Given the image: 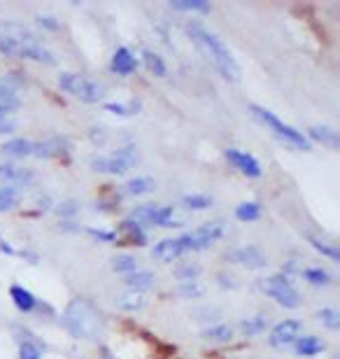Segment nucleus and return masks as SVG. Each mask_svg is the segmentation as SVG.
<instances>
[{"mask_svg":"<svg viewBox=\"0 0 340 359\" xmlns=\"http://www.w3.org/2000/svg\"><path fill=\"white\" fill-rule=\"evenodd\" d=\"M308 140H314V143H321L326 147L336 150L338 147V133L331 129V126H310L308 129Z\"/></svg>","mask_w":340,"mask_h":359,"instance_id":"obj_21","label":"nucleus"},{"mask_svg":"<svg viewBox=\"0 0 340 359\" xmlns=\"http://www.w3.org/2000/svg\"><path fill=\"white\" fill-rule=\"evenodd\" d=\"M261 289L270 296V299H275L284 308H292L294 310V308L301 306L299 289H296L294 285L289 283L287 276H270V278L261 280Z\"/></svg>","mask_w":340,"mask_h":359,"instance_id":"obj_8","label":"nucleus"},{"mask_svg":"<svg viewBox=\"0 0 340 359\" xmlns=\"http://www.w3.org/2000/svg\"><path fill=\"white\" fill-rule=\"evenodd\" d=\"M317 320L331 331L340 329V313L336 308H321V310H317Z\"/></svg>","mask_w":340,"mask_h":359,"instance_id":"obj_37","label":"nucleus"},{"mask_svg":"<svg viewBox=\"0 0 340 359\" xmlns=\"http://www.w3.org/2000/svg\"><path fill=\"white\" fill-rule=\"evenodd\" d=\"M308 243H310V245H312L314 249H317L321 257H329L331 261H338V259H340L338 247L331 245V243H326V240H321V238H314V236H308Z\"/></svg>","mask_w":340,"mask_h":359,"instance_id":"obj_35","label":"nucleus"},{"mask_svg":"<svg viewBox=\"0 0 340 359\" xmlns=\"http://www.w3.org/2000/svg\"><path fill=\"white\" fill-rule=\"evenodd\" d=\"M33 140L28 138H12L8 143L0 145V154L10 156V159H23V156H33Z\"/></svg>","mask_w":340,"mask_h":359,"instance_id":"obj_17","label":"nucleus"},{"mask_svg":"<svg viewBox=\"0 0 340 359\" xmlns=\"http://www.w3.org/2000/svg\"><path fill=\"white\" fill-rule=\"evenodd\" d=\"M135 163H138V150L135 145H126V147H119L112 154H98L91 159V168L96 173L103 175H123L128 173Z\"/></svg>","mask_w":340,"mask_h":359,"instance_id":"obj_5","label":"nucleus"},{"mask_svg":"<svg viewBox=\"0 0 340 359\" xmlns=\"http://www.w3.org/2000/svg\"><path fill=\"white\" fill-rule=\"evenodd\" d=\"M19 359H42V350L33 340H23L19 348Z\"/></svg>","mask_w":340,"mask_h":359,"instance_id":"obj_40","label":"nucleus"},{"mask_svg":"<svg viewBox=\"0 0 340 359\" xmlns=\"http://www.w3.org/2000/svg\"><path fill=\"white\" fill-rule=\"evenodd\" d=\"M21 203L19 189H12V187H0V212H10Z\"/></svg>","mask_w":340,"mask_h":359,"instance_id":"obj_30","label":"nucleus"},{"mask_svg":"<svg viewBox=\"0 0 340 359\" xmlns=\"http://www.w3.org/2000/svg\"><path fill=\"white\" fill-rule=\"evenodd\" d=\"M59 87L63 89L66 94L79 99L82 103H101L105 99L103 84L89 80V77H84V75H77V72H61Z\"/></svg>","mask_w":340,"mask_h":359,"instance_id":"obj_6","label":"nucleus"},{"mask_svg":"<svg viewBox=\"0 0 340 359\" xmlns=\"http://www.w3.org/2000/svg\"><path fill=\"white\" fill-rule=\"evenodd\" d=\"M268 329V315L266 313H257L252 315V318H245L240 322V334L243 336H259V334H263Z\"/></svg>","mask_w":340,"mask_h":359,"instance_id":"obj_20","label":"nucleus"},{"mask_svg":"<svg viewBox=\"0 0 340 359\" xmlns=\"http://www.w3.org/2000/svg\"><path fill=\"white\" fill-rule=\"evenodd\" d=\"M301 331H303V325L299 320H282V322H277L273 329H270L268 343L277 350H284V348H289V345H294L296 340H299Z\"/></svg>","mask_w":340,"mask_h":359,"instance_id":"obj_10","label":"nucleus"},{"mask_svg":"<svg viewBox=\"0 0 340 359\" xmlns=\"http://www.w3.org/2000/svg\"><path fill=\"white\" fill-rule=\"evenodd\" d=\"M203 285L199 280H191V283H180V289H177V294L182 296V299H201L203 296Z\"/></svg>","mask_w":340,"mask_h":359,"instance_id":"obj_39","label":"nucleus"},{"mask_svg":"<svg viewBox=\"0 0 340 359\" xmlns=\"http://www.w3.org/2000/svg\"><path fill=\"white\" fill-rule=\"evenodd\" d=\"M35 182V173L30 168L14 166V163H0V187H28Z\"/></svg>","mask_w":340,"mask_h":359,"instance_id":"obj_11","label":"nucleus"},{"mask_svg":"<svg viewBox=\"0 0 340 359\" xmlns=\"http://www.w3.org/2000/svg\"><path fill=\"white\" fill-rule=\"evenodd\" d=\"M19 87H21V80L14 77V72L0 77V103L10 107H19Z\"/></svg>","mask_w":340,"mask_h":359,"instance_id":"obj_15","label":"nucleus"},{"mask_svg":"<svg viewBox=\"0 0 340 359\" xmlns=\"http://www.w3.org/2000/svg\"><path fill=\"white\" fill-rule=\"evenodd\" d=\"M86 231H89L91 238H96L98 243H117L114 231H108V229H86Z\"/></svg>","mask_w":340,"mask_h":359,"instance_id":"obj_42","label":"nucleus"},{"mask_svg":"<svg viewBox=\"0 0 340 359\" xmlns=\"http://www.w3.org/2000/svg\"><path fill=\"white\" fill-rule=\"evenodd\" d=\"M123 285H126L131 291H135V294H142V291L152 289L154 285H157V276L150 271L138 269V271L128 273V276H123Z\"/></svg>","mask_w":340,"mask_h":359,"instance_id":"obj_18","label":"nucleus"},{"mask_svg":"<svg viewBox=\"0 0 340 359\" xmlns=\"http://www.w3.org/2000/svg\"><path fill=\"white\" fill-rule=\"evenodd\" d=\"M154 189H157V182H154L152 178H147V175H142V178H133L123 185V194H128V196H145V194H150Z\"/></svg>","mask_w":340,"mask_h":359,"instance_id":"obj_23","label":"nucleus"},{"mask_svg":"<svg viewBox=\"0 0 340 359\" xmlns=\"http://www.w3.org/2000/svg\"><path fill=\"white\" fill-rule=\"evenodd\" d=\"M236 217L240 222H257V220H261V205L254 203V201L240 203L236 208Z\"/></svg>","mask_w":340,"mask_h":359,"instance_id":"obj_32","label":"nucleus"},{"mask_svg":"<svg viewBox=\"0 0 340 359\" xmlns=\"http://www.w3.org/2000/svg\"><path fill=\"white\" fill-rule=\"evenodd\" d=\"M182 247H180V240L177 238H163L159 240L157 245L152 249V257L157 261H163V264H170V261L180 259L182 257Z\"/></svg>","mask_w":340,"mask_h":359,"instance_id":"obj_16","label":"nucleus"},{"mask_svg":"<svg viewBox=\"0 0 340 359\" xmlns=\"http://www.w3.org/2000/svg\"><path fill=\"white\" fill-rule=\"evenodd\" d=\"M110 68L117 75H133L135 68H138V59H135V54L128 50V47H119L114 54H112V61H110Z\"/></svg>","mask_w":340,"mask_h":359,"instance_id":"obj_14","label":"nucleus"},{"mask_svg":"<svg viewBox=\"0 0 340 359\" xmlns=\"http://www.w3.org/2000/svg\"><path fill=\"white\" fill-rule=\"evenodd\" d=\"M12 110H14V107H10V105H3V103H0V121H5L12 114Z\"/></svg>","mask_w":340,"mask_h":359,"instance_id":"obj_47","label":"nucleus"},{"mask_svg":"<svg viewBox=\"0 0 340 359\" xmlns=\"http://www.w3.org/2000/svg\"><path fill=\"white\" fill-rule=\"evenodd\" d=\"M187 35L191 38V42H194V45L201 50L203 57H206L210 63L214 65V70H217L224 80H228V82H238L240 80L238 61L233 59V54L228 52V47L212 33V30H208L201 21H189L187 23Z\"/></svg>","mask_w":340,"mask_h":359,"instance_id":"obj_2","label":"nucleus"},{"mask_svg":"<svg viewBox=\"0 0 340 359\" xmlns=\"http://www.w3.org/2000/svg\"><path fill=\"white\" fill-rule=\"evenodd\" d=\"M182 205L187 210H208L210 205H212V198H210L208 194H187V196L182 198Z\"/></svg>","mask_w":340,"mask_h":359,"instance_id":"obj_34","label":"nucleus"},{"mask_svg":"<svg viewBox=\"0 0 340 359\" xmlns=\"http://www.w3.org/2000/svg\"><path fill=\"white\" fill-rule=\"evenodd\" d=\"M303 280H306L308 285H312V287H329L333 276L326 269H321V266H312V269H306L301 271Z\"/></svg>","mask_w":340,"mask_h":359,"instance_id":"obj_26","label":"nucleus"},{"mask_svg":"<svg viewBox=\"0 0 340 359\" xmlns=\"http://www.w3.org/2000/svg\"><path fill=\"white\" fill-rule=\"evenodd\" d=\"M138 259L131 257V254H117L112 259V271L114 273H121V276H128V273L138 271Z\"/></svg>","mask_w":340,"mask_h":359,"instance_id":"obj_33","label":"nucleus"},{"mask_svg":"<svg viewBox=\"0 0 340 359\" xmlns=\"http://www.w3.org/2000/svg\"><path fill=\"white\" fill-rule=\"evenodd\" d=\"M142 61H145L147 70H150L152 75H157V77L168 75V65H166V61H163L161 54L152 52V50H145V52H142Z\"/></svg>","mask_w":340,"mask_h":359,"instance_id":"obj_27","label":"nucleus"},{"mask_svg":"<svg viewBox=\"0 0 340 359\" xmlns=\"http://www.w3.org/2000/svg\"><path fill=\"white\" fill-rule=\"evenodd\" d=\"M170 8L180 12H201V14H208L212 10V5L206 3V0H172Z\"/></svg>","mask_w":340,"mask_h":359,"instance_id":"obj_31","label":"nucleus"},{"mask_svg":"<svg viewBox=\"0 0 340 359\" xmlns=\"http://www.w3.org/2000/svg\"><path fill=\"white\" fill-rule=\"evenodd\" d=\"M10 296L12 301H14V306L21 310V313H33V310H38V299H35V294L26 287H21V285H12L10 287Z\"/></svg>","mask_w":340,"mask_h":359,"instance_id":"obj_19","label":"nucleus"},{"mask_svg":"<svg viewBox=\"0 0 340 359\" xmlns=\"http://www.w3.org/2000/svg\"><path fill=\"white\" fill-rule=\"evenodd\" d=\"M0 252L10 254V257H14V254H19V252H17V249H14V247H12V245H10V243H8V240H5V238H0Z\"/></svg>","mask_w":340,"mask_h":359,"instance_id":"obj_46","label":"nucleus"},{"mask_svg":"<svg viewBox=\"0 0 340 359\" xmlns=\"http://www.w3.org/2000/svg\"><path fill=\"white\" fill-rule=\"evenodd\" d=\"M221 236H224V222L214 220V222L203 224V227L194 229V231H187V234H182L177 240H180L182 252L187 254V252H199V249L214 245Z\"/></svg>","mask_w":340,"mask_h":359,"instance_id":"obj_7","label":"nucleus"},{"mask_svg":"<svg viewBox=\"0 0 340 359\" xmlns=\"http://www.w3.org/2000/svg\"><path fill=\"white\" fill-rule=\"evenodd\" d=\"M14 129H17V126H14V121H10V119L0 121V136H8V133H12Z\"/></svg>","mask_w":340,"mask_h":359,"instance_id":"obj_45","label":"nucleus"},{"mask_svg":"<svg viewBox=\"0 0 340 359\" xmlns=\"http://www.w3.org/2000/svg\"><path fill=\"white\" fill-rule=\"evenodd\" d=\"M77 212H79V203L72 198L61 201V203L57 205V215H61V217H75Z\"/></svg>","mask_w":340,"mask_h":359,"instance_id":"obj_41","label":"nucleus"},{"mask_svg":"<svg viewBox=\"0 0 340 359\" xmlns=\"http://www.w3.org/2000/svg\"><path fill=\"white\" fill-rule=\"evenodd\" d=\"M114 303H117V308L126 310V313H135V310H142V308H145L147 299H145V296H142V294H135V291H128V294L117 296Z\"/></svg>","mask_w":340,"mask_h":359,"instance_id":"obj_28","label":"nucleus"},{"mask_svg":"<svg viewBox=\"0 0 340 359\" xmlns=\"http://www.w3.org/2000/svg\"><path fill=\"white\" fill-rule=\"evenodd\" d=\"M250 110H252V114H254V117H257L259 121H261L263 126H268V129L273 131L277 138H282L287 145H292V147L303 150V152L310 150V140L303 136V131H296L294 126L284 124V121H282L280 117H275L273 112L266 110V107H261V105H252Z\"/></svg>","mask_w":340,"mask_h":359,"instance_id":"obj_4","label":"nucleus"},{"mask_svg":"<svg viewBox=\"0 0 340 359\" xmlns=\"http://www.w3.org/2000/svg\"><path fill=\"white\" fill-rule=\"evenodd\" d=\"M203 340H208V343H228V340H233V327L224 325V322H219V325H212L208 327V329H203Z\"/></svg>","mask_w":340,"mask_h":359,"instance_id":"obj_22","label":"nucleus"},{"mask_svg":"<svg viewBox=\"0 0 340 359\" xmlns=\"http://www.w3.org/2000/svg\"><path fill=\"white\" fill-rule=\"evenodd\" d=\"M35 21H38V26L47 28V30H57L59 28V21L54 19V17H49V14H38L35 17Z\"/></svg>","mask_w":340,"mask_h":359,"instance_id":"obj_43","label":"nucleus"},{"mask_svg":"<svg viewBox=\"0 0 340 359\" xmlns=\"http://www.w3.org/2000/svg\"><path fill=\"white\" fill-rule=\"evenodd\" d=\"M294 345L301 357H314L324 350V340L317 336H299V340H296Z\"/></svg>","mask_w":340,"mask_h":359,"instance_id":"obj_25","label":"nucleus"},{"mask_svg":"<svg viewBox=\"0 0 340 359\" xmlns=\"http://www.w3.org/2000/svg\"><path fill=\"white\" fill-rule=\"evenodd\" d=\"M226 261L245 266V269H252V271H259L268 266V257H266L263 249L257 245H240L236 249H231V252H226Z\"/></svg>","mask_w":340,"mask_h":359,"instance_id":"obj_9","label":"nucleus"},{"mask_svg":"<svg viewBox=\"0 0 340 359\" xmlns=\"http://www.w3.org/2000/svg\"><path fill=\"white\" fill-rule=\"evenodd\" d=\"M63 325L75 338L94 340L101 334V313L94 308V303H89L86 299H75L68 303L63 313Z\"/></svg>","mask_w":340,"mask_h":359,"instance_id":"obj_3","label":"nucleus"},{"mask_svg":"<svg viewBox=\"0 0 340 359\" xmlns=\"http://www.w3.org/2000/svg\"><path fill=\"white\" fill-rule=\"evenodd\" d=\"M89 136H91V143L94 145H105V140H108V133H105L103 126H94Z\"/></svg>","mask_w":340,"mask_h":359,"instance_id":"obj_44","label":"nucleus"},{"mask_svg":"<svg viewBox=\"0 0 340 359\" xmlns=\"http://www.w3.org/2000/svg\"><path fill=\"white\" fill-rule=\"evenodd\" d=\"M201 273H203L201 264H191V261H187V264H182L180 269L175 271V276L180 283H191V280H199Z\"/></svg>","mask_w":340,"mask_h":359,"instance_id":"obj_38","label":"nucleus"},{"mask_svg":"<svg viewBox=\"0 0 340 359\" xmlns=\"http://www.w3.org/2000/svg\"><path fill=\"white\" fill-rule=\"evenodd\" d=\"M121 234H123V240H126L128 245H145L147 243L145 229H142L140 224L133 222V220L121 222Z\"/></svg>","mask_w":340,"mask_h":359,"instance_id":"obj_24","label":"nucleus"},{"mask_svg":"<svg viewBox=\"0 0 340 359\" xmlns=\"http://www.w3.org/2000/svg\"><path fill=\"white\" fill-rule=\"evenodd\" d=\"M105 110L112 112V114H119V117H131L140 110V103L138 101H131V103H105Z\"/></svg>","mask_w":340,"mask_h":359,"instance_id":"obj_36","label":"nucleus"},{"mask_svg":"<svg viewBox=\"0 0 340 359\" xmlns=\"http://www.w3.org/2000/svg\"><path fill=\"white\" fill-rule=\"evenodd\" d=\"M152 227H163V229L180 227V222L175 220V208H170V205H157V212H154V224H152Z\"/></svg>","mask_w":340,"mask_h":359,"instance_id":"obj_29","label":"nucleus"},{"mask_svg":"<svg viewBox=\"0 0 340 359\" xmlns=\"http://www.w3.org/2000/svg\"><path fill=\"white\" fill-rule=\"evenodd\" d=\"M0 54H3V57L35 61V63H45V65L57 63L54 52L47 50L45 42H42L33 30L12 21L0 23Z\"/></svg>","mask_w":340,"mask_h":359,"instance_id":"obj_1","label":"nucleus"},{"mask_svg":"<svg viewBox=\"0 0 340 359\" xmlns=\"http://www.w3.org/2000/svg\"><path fill=\"white\" fill-rule=\"evenodd\" d=\"M68 150H70V140L66 136H54L42 140V143H35L33 156H38V159H57V156H61Z\"/></svg>","mask_w":340,"mask_h":359,"instance_id":"obj_13","label":"nucleus"},{"mask_svg":"<svg viewBox=\"0 0 340 359\" xmlns=\"http://www.w3.org/2000/svg\"><path fill=\"white\" fill-rule=\"evenodd\" d=\"M226 159L236 166L240 173L247 175V178H261V163H259L257 156H252L250 152H243V150H226Z\"/></svg>","mask_w":340,"mask_h":359,"instance_id":"obj_12","label":"nucleus"}]
</instances>
